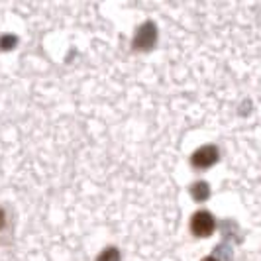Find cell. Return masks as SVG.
Masks as SVG:
<instances>
[{"mask_svg": "<svg viewBox=\"0 0 261 261\" xmlns=\"http://www.w3.org/2000/svg\"><path fill=\"white\" fill-rule=\"evenodd\" d=\"M157 43V26L155 22L147 20L142 26L136 30L134 38H132V47L136 51H149L153 49Z\"/></svg>", "mask_w": 261, "mask_h": 261, "instance_id": "obj_1", "label": "cell"}, {"mask_svg": "<svg viewBox=\"0 0 261 261\" xmlns=\"http://www.w3.org/2000/svg\"><path fill=\"white\" fill-rule=\"evenodd\" d=\"M216 230V218L208 210H198L191 218V232L196 238H208Z\"/></svg>", "mask_w": 261, "mask_h": 261, "instance_id": "obj_2", "label": "cell"}, {"mask_svg": "<svg viewBox=\"0 0 261 261\" xmlns=\"http://www.w3.org/2000/svg\"><path fill=\"white\" fill-rule=\"evenodd\" d=\"M218 155H220V151L216 145H202L191 155V165L195 169H208L218 161Z\"/></svg>", "mask_w": 261, "mask_h": 261, "instance_id": "obj_3", "label": "cell"}, {"mask_svg": "<svg viewBox=\"0 0 261 261\" xmlns=\"http://www.w3.org/2000/svg\"><path fill=\"white\" fill-rule=\"evenodd\" d=\"M12 232H14V222L12 216L6 206H0V244H6L12 240Z\"/></svg>", "mask_w": 261, "mask_h": 261, "instance_id": "obj_4", "label": "cell"}, {"mask_svg": "<svg viewBox=\"0 0 261 261\" xmlns=\"http://www.w3.org/2000/svg\"><path fill=\"white\" fill-rule=\"evenodd\" d=\"M191 195H193V198H195L196 202H204V200L210 196L208 183H204V181H196V183L191 187Z\"/></svg>", "mask_w": 261, "mask_h": 261, "instance_id": "obj_5", "label": "cell"}, {"mask_svg": "<svg viewBox=\"0 0 261 261\" xmlns=\"http://www.w3.org/2000/svg\"><path fill=\"white\" fill-rule=\"evenodd\" d=\"M96 261H122V253L116 246H108L96 255Z\"/></svg>", "mask_w": 261, "mask_h": 261, "instance_id": "obj_6", "label": "cell"}, {"mask_svg": "<svg viewBox=\"0 0 261 261\" xmlns=\"http://www.w3.org/2000/svg\"><path fill=\"white\" fill-rule=\"evenodd\" d=\"M16 43H18V38L12 36V34H6V36L0 38V47H2V49H12Z\"/></svg>", "mask_w": 261, "mask_h": 261, "instance_id": "obj_7", "label": "cell"}, {"mask_svg": "<svg viewBox=\"0 0 261 261\" xmlns=\"http://www.w3.org/2000/svg\"><path fill=\"white\" fill-rule=\"evenodd\" d=\"M202 261H218V259H216L214 255H208V257H204V259H202Z\"/></svg>", "mask_w": 261, "mask_h": 261, "instance_id": "obj_8", "label": "cell"}]
</instances>
